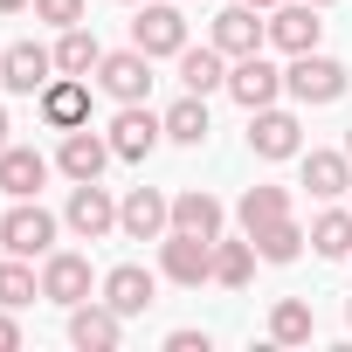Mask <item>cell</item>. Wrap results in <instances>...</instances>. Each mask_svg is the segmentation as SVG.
<instances>
[{
    "mask_svg": "<svg viewBox=\"0 0 352 352\" xmlns=\"http://www.w3.org/2000/svg\"><path fill=\"white\" fill-rule=\"evenodd\" d=\"M131 49H145L152 63H159V56H180V49H187V14L173 8V0H138V14H131Z\"/></svg>",
    "mask_w": 352,
    "mask_h": 352,
    "instance_id": "obj_1",
    "label": "cell"
},
{
    "mask_svg": "<svg viewBox=\"0 0 352 352\" xmlns=\"http://www.w3.org/2000/svg\"><path fill=\"white\" fill-rule=\"evenodd\" d=\"M345 63H331V56H318V49H304V56H290V69H283V90L297 97V104H338L345 97Z\"/></svg>",
    "mask_w": 352,
    "mask_h": 352,
    "instance_id": "obj_2",
    "label": "cell"
},
{
    "mask_svg": "<svg viewBox=\"0 0 352 352\" xmlns=\"http://www.w3.org/2000/svg\"><path fill=\"white\" fill-rule=\"evenodd\" d=\"M0 249H8V256H49L56 249V214L42 208V201H14L8 214H0Z\"/></svg>",
    "mask_w": 352,
    "mask_h": 352,
    "instance_id": "obj_3",
    "label": "cell"
},
{
    "mask_svg": "<svg viewBox=\"0 0 352 352\" xmlns=\"http://www.w3.org/2000/svg\"><path fill=\"white\" fill-rule=\"evenodd\" d=\"M214 242H221V235H214ZM214 242H208V235H187V228H166V235H159V270H166L173 283L194 290V283L214 276Z\"/></svg>",
    "mask_w": 352,
    "mask_h": 352,
    "instance_id": "obj_4",
    "label": "cell"
},
{
    "mask_svg": "<svg viewBox=\"0 0 352 352\" xmlns=\"http://www.w3.org/2000/svg\"><path fill=\"white\" fill-rule=\"evenodd\" d=\"M0 83H8L14 97H42V90L56 83V49H42V42H8V49H0Z\"/></svg>",
    "mask_w": 352,
    "mask_h": 352,
    "instance_id": "obj_5",
    "label": "cell"
},
{
    "mask_svg": "<svg viewBox=\"0 0 352 352\" xmlns=\"http://www.w3.org/2000/svg\"><path fill=\"white\" fill-rule=\"evenodd\" d=\"M249 152L256 159H304V124L290 111L263 104V111H249Z\"/></svg>",
    "mask_w": 352,
    "mask_h": 352,
    "instance_id": "obj_6",
    "label": "cell"
},
{
    "mask_svg": "<svg viewBox=\"0 0 352 352\" xmlns=\"http://www.w3.org/2000/svg\"><path fill=\"white\" fill-rule=\"evenodd\" d=\"M97 83H104L118 104H145V97H152V56H145V49H111V56L97 63Z\"/></svg>",
    "mask_w": 352,
    "mask_h": 352,
    "instance_id": "obj_7",
    "label": "cell"
},
{
    "mask_svg": "<svg viewBox=\"0 0 352 352\" xmlns=\"http://www.w3.org/2000/svg\"><path fill=\"white\" fill-rule=\"evenodd\" d=\"M104 138H111V152H118V159H131V166H138V159H152V145L166 138V118H152L145 104H118V118H111V131H104Z\"/></svg>",
    "mask_w": 352,
    "mask_h": 352,
    "instance_id": "obj_8",
    "label": "cell"
},
{
    "mask_svg": "<svg viewBox=\"0 0 352 352\" xmlns=\"http://www.w3.org/2000/svg\"><path fill=\"white\" fill-rule=\"evenodd\" d=\"M63 221H69L83 242H104V235L118 228V201H111L97 180H76V187H69V208H63Z\"/></svg>",
    "mask_w": 352,
    "mask_h": 352,
    "instance_id": "obj_9",
    "label": "cell"
},
{
    "mask_svg": "<svg viewBox=\"0 0 352 352\" xmlns=\"http://www.w3.org/2000/svg\"><path fill=\"white\" fill-rule=\"evenodd\" d=\"M118 228H124L131 242H159V235L173 228V201H166L159 187H131V194L118 201Z\"/></svg>",
    "mask_w": 352,
    "mask_h": 352,
    "instance_id": "obj_10",
    "label": "cell"
},
{
    "mask_svg": "<svg viewBox=\"0 0 352 352\" xmlns=\"http://www.w3.org/2000/svg\"><path fill=\"white\" fill-rule=\"evenodd\" d=\"M42 297L49 304H83L90 297V256H76V249H49L42 256Z\"/></svg>",
    "mask_w": 352,
    "mask_h": 352,
    "instance_id": "obj_11",
    "label": "cell"
},
{
    "mask_svg": "<svg viewBox=\"0 0 352 352\" xmlns=\"http://www.w3.org/2000/svg\"><path fill=\"white\" fill-rule=\"evenodd\" d=\"M118 152H111V138L104 131H90V124H76V131H63V152H56V166L69 173V187L76 180H104V166H111Z\"/></svg>",
    "mask_w": 352,
    "mask_h": 352,
    "instance_id": "obj_12",
    "label": "cell"
},
{
    "mask_svg": "<svg viewBox=\"0 0 352 352\" xmlns=\"http://www.w3.org/2000/svg\"><path fill=\"white\" fill-rule=\"evenodd\" d=\"M263 42H270V21H263V8L235 0V8H221V14H214V49H221V56H256Z\"/></svg>",
    "mask_w": 352,
    "mask_h": 352,
    "instance_id": "obj_13",
    "label": "cell"
},
{
    "mask_svg": "<svg viewBox=\"0 0 352 352\" xmlns=\"http://www.w3.org/2000/svg\"><path fill=\"white\" fill-rule=\"evenodd\" d=\"M276 90H283V69H276V63H263V49H256V56H235V69H228V97H235L242 111L276 104Z\"/></svg>",
    "mask_w": 352,
    "mask_h": 352,
    "instance_id": "obj_14",
    "label": "cell"
},
{
    "mask_svg": "<svg viewBox=\"0 0 352 352\" xmlns=\"http://www.w3.org/2000/svg\"><path fill=\"white\" fill-rule=\"evenodd\" d=\"M124 338V311H111V304H69V345L76 352H111Z\"/></svg>",
    "mask_w": 352,
    "mask_h": 352,
    "instance_id": "obj_15",
    "label": "cell"
},
{
    "mask_svg": "<svg viewBox=\"0 0 352 352\" xmlns=\"http://www.w3.org/2000/svg\"><path fill=\"white\" fill-rule=\"evenodd\" d=\"M35 104H42V118H49L56 131H76V124H90V76H63V69H56V83H49Z\"/></svg>",
    "mask_w": 352,
    "mask_h": 352,
    "instance_id": "obj_16",
    "label": "cell"
},
{
    "mask_svg": "<svg viewBox=\"0 0 352 352\" xmlns=\"http://www.w3.org/2000/svg\"><path fill=\"white\" fill-rule=\"evenodd\" d=\"M318 35H324V21H318V8H311V0L270 8V42H276L283 56H304V49H318Z\"/></svg>",
    "mask_w": 352,
    "mask_h": 352,
    "instance_id": "obj_17",
    "label": "cell"
},
{
    "mask_svg": "<svg viewBox=\"0 0 352 352\" xmlns=\"http://www.w3.org/2000/svg\"><path fill=\"white\" fill-rule=\"evenodd\" d=\"M42 180H49V159L35 145H8V152H0V194H8V201H35Z\"/></svg>",
    "mask_w": 352,
    "mask_h": 352,
    "instance_id": "obj_18",
    "label": "cell"
},
{
    "mask_svg": "<svg viewBox=\"0 0 352 352\" xmlns=\"http://www.w3.org/2000/svg\"><path fill=\"white\" fill-rule=\"evenodd\" d=\"M104 304H111V311H124V318L152 311V304H159V283H152V270H138V263H118V270L104 276Z\"/></svg>",
    "mask_w": 352,
    "mask_h": 352,
    "instance_id": "obj_19",
    "label": "cell"
},
{
    "mask_svg": "<svg viewBox=\"0 0 352 352\" xmlns=\"http://www.w3.org/2000/svg\"><path fill=\"white\" fill-rule=\"evenodd\" d=\"M221 221H228V214H221V201H214L208 187L173 194V228H187V235H208V242H214V235H221Z\"/></svg>",
    "mask_w": 352,
    "mask_h": 352,
    "instance_id": "obj_20",
    "label": "cell"
},
{
    "mask_svg": "<svg viewBox=\"0 0 352 352\" xmlns=\"http://www.w3.org/2000/svg\"><path fill=\"white\" fill-rule=\"evenodd\" d=\"M304 187H311L318 201L352 194V159H345V152H304Z\"/></svg>",
    "mask_w": 352,
    "mask_h": 352,
    "instance_id": "obj_21",
    "label": "cell"
},
{
    "mask_svg": "<svg viewBox=\"0 0 352 352\" xmlns=\"http://www.w3.org/2000/svg\"><path fill=\"white\" fill-rule=\"evenodd\" d=\"M180 83L194 90V97H208V90H228V56L208 42V49H180Z\"/></svg>",
    "mask_w": 352,
    "mask_h": 352,
    "instance_id": "obj_22",
    "label": "cell"
},
{
    "mask_svg": "<svg viewBox=\"0 0 352 352\" xmlns=\"http://www.w3.org/2000/svg\"><path fill=\"white\" fill-rule=\"evenodd\" d=\"M249 242H256V256H263V263H297L311 235H304V228H297V221L283 214V221H263V228H256Z\"/></svg>",
    "mask_w": 352,
    "mask_h": 352,
    "instance_id": "obj_23",
    "label": "cell"
},
{
    "mask_svg": "<svg viewBox=\"0 0 352 352\" xmlns=\"http://www.w3.org/2000/svg\"><path fill=\"white\" fill-rule=\"evenodd\" d=\"M97 63H104L97 35H90L83 21H76V28H63V42H56V69H63V76H90Z\"/></svg>",
    "mask_w": 352,
    "mask_h": 352,
    "instance_id": "obj_24",
    "label": "cell"
},
{
    "mask_svg": "<svg viewBox=\"0 0 352 352\" xmlns=\"http://www.w3.org/2000/svg\"><path fill=\"white\" fill-rule=\"evenodd\" d=\"M256 263H263V256H256V242H249V235H242V242H228V235L214 242V283L242 290V283L256 276Z\"/></svg>",
    "mask_w": 352,
    "mask_h": 352,
    "instance_id": "obj_25",
    "label": "cell"
},
{
    "mask_svg": "<svg viewBox=\"0 0 352 352\" xmlns=\"http://www.w3.org/2000/svg\"><path fill=\"white\" fill-rule=\"evenodd\" d=\"M166 138H173V145H208V97L187 90L180 104H173V111H166Z\"/></svg>",
    "mask_w": 352,
    "mask_h": 352,
    "instance_id": "obj_26",
    "label": "cell"
},
{
    "mask_svg": "<svg viewBox=\"0 0 352 352\" xmlns=\"http://www.w3.org/2000/svg\"><path fill=\"white\" fill-rule=\"evenodd\" d=\"M235 214H242V235H256L263 221H283L290 214V187H249Z\"/></svg>",
    "mask_w": 352,
    "mask_h": 352,
    "instance_id": "obj_27",
    "label": "cell"
},
{
    "mask_svg": "<svg viewBox=\"0 0 352 352\" xmlns=\"http://www.w3.org/2000/svg\"><path fill=\"white\" fill-rule=\"evenodd\" d=\"M311 331H318V318H311L304 297H283V304L270 311V338H276V345H311Z\"/></svg>",
    "mask_w": 352,
    "mask_h": 352,
    "instance_id": "obj_28",
    "label": "cell"
},
{
    "mask_svg": "<svg viewBox=\"0 0 352 352\" xmlns=\"http://www.w3.org/2000/svg\"><path fill=\"white\" fill-rule=\"evenodd\" d=\"M311 249H318L324 263L352 256V208H331V214H318V221H311Z\"/></svg>",
    "mask_w": 352,
    "mask_h": 352,
    "instance_id": "obj_29",
    "label": "cell"
},
{
    "mask_svg": "<svg viewBox=\"0 0 352 352\" xmlns=\"http://www.w3.org/2000/svg\"><path fill=\"white\" fill-rule=\"evenodd\" d=\"M42 297V276L28 270V256H8V263H0V304H8V311H28Z\"/></svg>",
    "mask_w": 352,
    "mask_h": 352,
    "instance_id": "obj_30",
    "label": "cell"
},
{
    "mask_svg": "<svg viewBox=\"0 0 352 352\" xmlns=\"http://www.w3.org/2000/svg\"><path fill=\"white\" fill-rule=\"evenodd\" d=\"M35 21H49V28H76V21H83V0H35Z\"/></svg>",
    "mask_w": 352,
    "mask_h": 352,
    "instance_id": "obj_31",
    "label": "cell"
},
{
    "mask_svg": "<svg viewBox=\"0 0 352 352\" xmlns=\"http://www.w3.org/2000/svg\"><path fill=\"white\" fill-rule=\"evenodd\" d=\"M166 352H208V331H173Z\"/></svg>",
    "mask_w": 352,
    "mask_h": 352,
    "instance_id": "obj_32",
    "label": "cell"
},
{
    "mask_svg": "<svg viewBox=\"0 0 352 352\" xmlns=\"http://www.w3.org/2000/svg\"><path fill=\"white\" fill-rule=\"evenodd\" d=\"M14 345H21V324H14V311H8V304H0V352H14Z\"/></svg>",
    "mask_w": 352,
    "mask_h": 352,
    "instance_id": "obj_33",
    "label": "cell"
},
{
    "mask_svg": "<svg viewBox=\"0 0 352 352\" xmlns=\"http://www.w3.org/2000/svg\"><path fill=\"white\" fill-rule=\"evenodd\" d=\"M14 8H28V0H0V14H14Z\"/></svg>",
    "mask_w": 352,
    "mask_h": 352,
    "instance_id": "obj_34",
    "label": "cell"
},
{
    "mask_svg": "<svg viewBox=\"0 0 352 352\" xmlns=\"http://www.w3.org/2000/svg\"><path fill=\"white\" fill-rule=\"evenodd\" d=\"M0 152H8V111H0Z\"/></svg>",
    "mask_w": 352,
    "mask_h": 352,
    "instance_id": "obj_35",
    "label": "cell"
},
{
    "mask_svg": "<svg viewBox=\"0 0 352 352\" xmlns=\"http://www.w3.org/2000/svg\"><path fill=\"white\" fill-rule=\"evenodd\" d=\"M249 8H263V14H270V8H283V0H249Z\"/></svg>",
    "mask_w": 352,
    "mask_h": 352,
    "instance_id": "obj_36",
    "label": "cell"
},
{
    "mask_svg": "<svg viewBox=\"0 0 352 352\" xmlns=\"http://www.w3.org/2000/svg\"><path fill=\"white\" fill-rule=\"evenodd\" d=\"M345 159H352V131H345Z\"/></svg>",
    "mask_w": 352,
    "mask_h": 352,
    "instance_id": "obj_37",
    "label": "cell"
},
{
    "mask_svg": "<svg viewBox=\"0 0 352 352\" xmlns=\"http://www.w3.org/2000/svg\"><path fill=\"white\" fill-rule=\"evenodd\" d=\"M345 324H352V297H345Z\"/></svg>",
    "mask_w": 352,
    "mask_h": 352,
    "instance_id": "obj_38",
    "label": "cell"
},
{
    "mask_svg": "<svg viewBox=\"0 0 352 352\" xmlns=\"http://www.w3.org/2000/svg\"><path fill=\"white\" fill-rule=\"evenodd\" d=\"M311 8H331V0H311Z\"/></svg>",
    "mask_w": 352,
    "mask_h": 352,
    "instance_id": "obj_39",
    "label": "cell"
},
{
    "mask_svg": "<svg viewBox=\"0 0 352 352\" xmlns=\"http://www.w3.org/2000/svg\"><path fill=\"white\" fill-rule=\"evenodd\" d=\"M124 8H138V0H124Z\"/></svg>",
    "mask_w": 352,
    "mask_h": 352,
    "instance_id": "obj_40",
    "label": "cell"
}]
</instances>
